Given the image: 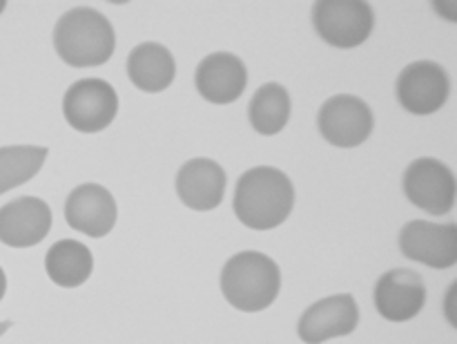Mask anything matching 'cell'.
Returning a JSON list of instances; mask_svg holds the SVG:
<instances>
[{"label": "cell", "mask_w": 457, "mask_h": 344, "mask_svg": "<svg viewBox=\"0 0 457 344\" xmlns=\"http://www.w3.org/2000/svg\"><path fill=\"white\" fill-rule=\"evenodd\" d=\"M196 92L214 105L235 103L248 85V67L237 54L212 52L196 65Z\"/></svg>", "instance_id": "5bb4252c"}, {"label": "cell", "mask_w": 457, "mask_h": 344, "mask_svg": "<svg viewBox=\"0 0 457 344\" xmlns=\"http://www.w3.org/2000/svg\"><path fill=\"white\" fill-rule=\"evenodd\" d=\"M119 217L114 195L101 183H80L65 201L67 226L80 235L101 239L112 232Z\"/></svg>", "instance_id": "8fae6325"}, {"label": "cell", "mask_w": 457, "mask_h": 344, "mask_svg": "<svg viewBox=\"0 0 457 344\" xmlns=\"http://www.w3.org/2000/svg\"><path fill=\"white\" fill-rule=\"evenodd\" d=\"M400 250L404 257L431 266L436 271L453 268L457 262L455 223H436L413 219L400 232Z\"/></svg>", "instance_id": "9c48e42d"}, {"label": "cell", "mask_w": 457, "mask_h": 344, "mask_svg": "<svg viewBox=\"0 0 457 344\" xmlns=\"http://www.w3.org/2000/svg\"><path fill=\"white\" fill-rule=\"evenodd\" d=\"M52 231V208L38 197H18L0 208V241L12 248H31Z\"/></svg>", "instance_id": "4fadbf2b"}, {"label": "cell", "mask_w": 457, "mask_h": 344, "mask_svg": "<svg viewBox=\"0 0 457 344\" xmlns=\"http://www.w3.org/2000/svg\"><path fill=\"white\" fill-rule=\"evenodd\" d=\"M445 313H446V320H449V324L455 329V326H457V320H455V281L449 286V293H446Z\"/></svg>", "instance_id": "ffe728a7"}, {"label": "cell", "mask_w": 457, "mask_h": 344, "mask_svg": "<svg viewBox=\"0 0 457 344\" xmlns=\"http://www.w3.org/2000/svg\"><path fill=\"white\" fill-rule=\"evenodd\" d=\"M128 76L134 88L145 94H159L172 85L177 76V61L172 52L161 43L137 45L128 56Z\"/></svg>", "instance_id": "2e32d148"}, {"label": "cell", "mask_w": 457, "mask_h": 344, "mask_svg": "<svg viewBox=\"0 0 457 344\" xmlns=\"http://www.w3.org/2000/svg\"><path fill=\"white\" fill-rule=\"evenodd\" d=\"M406 199L433 217H445L455 206V174L445 161L436 156H420L406 168L404 179Z\"/></svg>", "instance_id": "8992f818"}, {"label": "cell", "mask_w": 457, "mask_h": 344, "mask_svg": "<svg viewBox=\"0 0 457 344\" xmlns=\"http://www.w3.org/2000/svg\"><path fill=\"white\" fill-rule=\"evenodd\" d=\"M226 170L208 156L186 161L177 172V195L183 206L199 213L214 210L226 195Z\"/></svg>", "instance_id": "9a60e30c"}, {"label": "cell", "mask_w": 457, "mask_h": 344, "mask_svg": "<svg viewBox=\"0 0 457 344\" xmlns=\"http://www.w3.org/2000/svg\"><path fill=\"white\" fill-rule=\"evenodd\" d=\"M295 208V186L288 174L272 165L245 170L235 188L232 210L244 226L272 231L290 217Z\"/></svg>", "instance_id": "6da1fadb"}, {"label": "cell", "mask_w": 457, "mask_h": 344, "mask_svg": "<svg viewBox=\"0 0 457 344\" xmlns=\"http://www.w3.org/2000/svg\"><path fill=\"white\" fill-rule=\"evenodd\" d=\"M312 25L324 43L353 49L373 34L375 12L364 0H320L312 7Z\"/></svg>", "instance_id": "277c9868"}, {"label": "cell", "mask_w": 457, "mask_h": 344, "mask_svg": "<svg viewBox=\"0 0 457 344\" xmlns=\"http://www.w3.org/2000/svg\"><path fill=\"white\" fill-rule=\"evenodd\" d=\"M62 114L76 132H103L119 114V94L103 79H80L67 88Z\"/></svg>", "instance_id": "5b68a950"}, {"label": "cell", "mask_w": 457, "mask_h": 344, "mask_svg": "<svg viewBox=\"0 0 457 344\" xmlns=\"http://www.w3.org/2000/svg\"><path fill=\"white\" fill-rule=\"evenodd\" d=\"M54 49L71 67L105 65L116 49L114 27L98 9L74 7L54 27Z\"/></svg>", "instance_id": "7a4b0ae2"}, {"label": "cell", "mask_w": 457, "mask_h": 344, "mask_svg": "<svg viewBox=\"0 0 457 344\" xmlns=\"http://www.w3.org/2000/svg\"><path fill=\"white\" fill-rule=\"evenodd\" d=\"M395 96L411 114H436L451 96L449 71L436 61H413L397 76Z\"/></svg>", "instance_id": "ba28073f"}, {"label": "cell", "mask_w": 457, "mask_h": 344, "mask_svg": "<svg viewBox=\"0 0 457 344\" xmlns=\"http://www.w3.org/2000/svg\"><path fill=\"white\" fill-rule=\"evenodd\" d=\"M317 128L330 146L360 147L373 134L375 116L364 98L355 94H335L320 107Z\"/></svg>", "instance_id": "52a82bcc"}, {"label": "cell", "mask_w": 457, "mask_h": 344, "mask_svg": "<svg viewBox=\"0 0 457 344\" xmlns=\"http://www.w3.org/2000/svg\"><path fill=\"white\" fill-rule=\"evenodd\" d=\"M45 271L61 289L83 286L94 271L92 250L79 239L56 241L45 255Z\"/></svg>", "instance_id": "e0dca14e"}, {"label": "cell", "mask_w": 457, "mask_h": 344, "mask_svg": "<svg viewBox=\"0 0 457 344\" xmlns=\"http://www.w3.org/2000/svg\"><path fill=\"white\" fill-rule=\"evenodd\" d=\"M293 103L288 89L281 83H266L254 92L248 105V119L254 132L263 137L279 134L288 125Z\"/></svg>", "instance_id": "ac0fdd59"}, {"label": "cell", "mask_w": 457, "mask_h": 344, "mask_svg": "<svg viewBox=\"0 0 457 344\" xmlns=\"http://www.w3.org/2000/svg\"><path fill=\"white\" fill-rule=\"evenodd\" d=\"M281 290V271L270 255L241 250L221 271V293L232 308L244 313L266 311Z\"/></svg>", "instance_id": "3957f363"}, {"label": "cell", "mask_w": 457, "mask_h": 344, "mask_svg": "<svg viewBox=\"0 0 457 344\" xmlns=\"http://www.w3.org/2000/svg\"><path fill=\"white\" fill-rule=\"evenodd\" d=\"M4 293H7V275H4L3 266H0V302H3Z\"/></svg>", "instance_id": "44dd1931"}, {"label": "cell", "mask_w": 457, "mask_h": 344, "mask_svg": "<svg viewBox=\"0 0 457 344\" xmlns=\"http://www.w3.org/2000/svg\"><path fill=\"white\" fill-rule=\"evenodd\" d=\"M4 7H7V3H4V0H0V13L4 12Z\"/></svg>", "instance_id": "603a6c76"}, {"label": "cell", "mask_w": 457, "mask_h": 344, "mask_svg": "<svg viewBox=\"0 0 457 344\" xmlns=\"http://www.w3.org/2000/svg\"><path fill=\"white\" fill-rule=\"evenodd\" d=\"M12 326H13V322H12V320H3V322H0V335L7 333V331L12 329Z\"/></svg>", "instance_id": "7402d4cb"}, {"label": "cell", "mask_w": 457, "mask_h": 344, "mask_svg": "<svg viewBox=\"0 0 457 344\" xmlns=\"http://www.w3.org/2000/svg\"><path fill=\"white\" fill-rule=\"evenodd\" d=\"M427 304V284L411 268H391L375 284V308L388 322H409Z\"/></svg>", "instance_id": "7c38bea8"}, {"label": "cell", "mask_w": 457, "mask_h": 344, "mask_svg": "<svg viewBox=\"0 0 457 344\" xmlns=\"http://www.w3.org/2000/svg\"><path fill=\"white\" fill-rule=\"evenodd\" d=\"M47 147L43 146H4L0 147V195L22 186L43 168Z\"/></svg>", "instance_id": "d6986e66"}, {"label": "cell", "mask_w": 457, "mask_h": 344, "mask_svg": "<svg viewBox=\"0 0 457 344\" xmlns=\"http://www.w3.org/2000/svg\"><path fill=\"white\" fill-rule=\"evenodd\" d=\"M360 326V308L351 293L330 295L311 304L297 324L299 340L306 344H324L333 338L351 335Z\"/></svg>", "instance_id": "30bf717a"}]
</instances>
